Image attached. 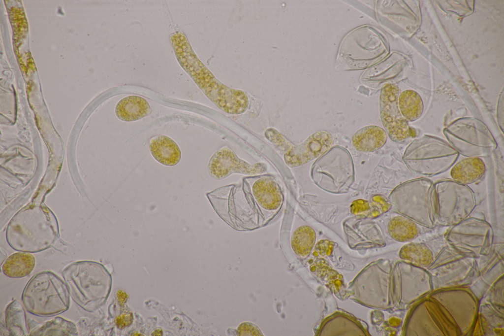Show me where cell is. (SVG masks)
<instances>
[{
    "label": "cell",
    "instance_id": "cell-1",
    "mask_svg": "<svg viewBox=\"0 0 504 336\" xmlns=\"http://www.w3.org/2000/svg\"><path fill=\"white\" fill-rule=\"evenodd\" d=\"M60 235L57 219L48 207L30 205L18 211L6 230L8 244L14 250L36 253L51 247Z\"/></svg>",
    "mask_w": 504,
    "mask_h": 336
},
{
    "label": "cell",
    "instance_id": "cell-2",
    "mask_svg": "<svg viewBox=\"0 0 504 336\" xmlns=\"http://www.w3.org/2000/svg\"><path fill=\"white\" fill-rule=\"evenodd\" d=\"M70 296L85 311L93 313L104 302L110 289L109 273L101 264L80 261L67 266L62 272Z\"/></svg>",
    "mask_w": 504,
    "mask_h": 336
},
{
    "label": "cell",
    "instance_id": "cell-3",
    "mask_svg": "<svg viewBox=\"0 0 504 336\" xmlns=\"http://www.w3.org/2000/svg\"><path fill=\"white\" fill-rule=\"evenodd\" d=\"M21 299L29 313L42 317L56 316L67 311L70 303L65 282L49 270L39 272L29 280Z\"/></svg>",
    "mask_w": 504,
    "mask_h": 336
},
{
    "label": "cell",
    "instance_id": "cell-4",
    "mask_svg": "<svg viewBox=\"0 0 504 336\" xmlns=\"http://www.w3.org/2000/svg\"><path fill=\"white\" fill-rule=\"evenodd\" d=\"M389 201L400 215L417 224L432 227L437 223L434 183L429 179L417 178L399 185Z\"/></svg>",
    "mask_w": 504,
    "mask_h": 336
},
{
    "label": "cell",
    "instance_id": "cell-5",
    "mask_svg": "<svg viewBox=\"0 0 504 336\" xmlns=\"http://www.w3.org/2000/svg\"><path fill=\"white\" fill-rule=\"evenodd\" d=\"M459 154L444 140L425 134L407 146L403 160L413 172L425 176L442 173L451 168Z\"/></svg>",
    "mask_w": 504,
    "mask_h": 336
},
{
    "label": "cell",
    "instance_id": "cell-6",
    "mask_svg": "<svg viewBox=\"0 0 504 336\" xmlns=\"http://www.w3.org/2000/svg\"><path fill=\"white\" fill-rule=\"evenodd\" d=\"M450 145L466 157H484L497 147L492 133L482 121L463 118L451 122L443 130Z\"/></svg>",
    "mask_w": 504,
    "mask_h": 336
},
{
    "label": "cell",
    "instance_id": "cell-7",
    "mask_svg": "<svg viewBox=\"0 0 504 336\" xmlns=\"http://www.w3.org/2000/svg\"><path fill=\"white\" fill-rule=\"evenodd\" d=\"M437 222L454 225L469 217L476 205L473 191L453 179L434 183Z\"/></svg>",
    "mask_w": 504,
    "mask_h": 336
},
{
    "label": "cell",
    "instance_id": "cell-8",
    "mask_svg": "<svg viewBox=\"0 0 504 336\" xmlns=\"http://www.w3.org/2000/svg\"><path fill=\"white\" fill-rule=\"evenodd\" d=\"M264 135L274 147L284 155L285 164L290 168L297 167L318 157L328 150L333 143L332 134L327 131H319L308 136L303 142L294 144L277 130L269 128Z\"/></svg>",
    "mask_w": 504,
    "mask_h": 336
},
{
    "label": "cell",
    "instance_id": "cell-9",
    "mask_svg": "<svg viewBox=\"0 0 504 336\" xmlns=\"http://www.w3.org/2000/svg\"><path fill=\"white\" fill-rule=\"evenodd\" d=\"M351 156L342 146L331 147L316 161L312 175L316 183H332L336 185L350 183L353 177Z\"/></svg>",
    "mask_w": 504,
    "mask_h": 336
},
{
    "label": "cell",
    "instance_id": "cell-10",
    "mask_svg": "<svg viewBox=\"0 0 504 336\" xmlns=\"http://www.w3.org/2000/svg\"><path fill=\"white\" fill-rule=\"evenodd\" d=\"M398 87L388 83L382 88L379 96V114L386 134L392 141L403 143L415 134L398 106Z\"/></svg>",
    "mask_w": 504,
    "mask_h": 336
},
{
    "label": "cell",
    "instance_id": "cell-11",
    "mask_svg": "<svg viewBox=\"0 0 504 336\" xmlns=\"http://www.w3.org/2000/svg\"><path fill=\"white\" fill-rule=\"evenodd\" d=\"M455 225L448 236L454 246L474 253L486 251L491 242V229L485 220L468 217Z\"/></svg>",
    "mask_w": 504,
    "mask_h": 336
},
{
    "label": "cell",
    "instance_id": "cell-12",
    "mask_svg": "<svg viewBox=\"0 0 504 336\" xmlns=\"http://www.w3.org/2000/svg\"><path fill=\"white\" fill-rule=\"evenodd\" d=\"M207 172L215 180L225 179L234 173L255 176L267 171L263 163L250 164L240 158L229 146L225 145L216 151L211 157Z\"/></svg>",
    "mask_w": 504,
    "mask_h": 336
},
{
    "label": "cell",
    "instance_id": "cell-13",
    "mask_svg": "<svg viewBox=\"0 0 504 336\" xmlns=\"http://www.w3.org/2000/svg\"><path fill=\"white\" fill-rule=\"evenodd\" d=\"M249 187L256 203L264 210L274 212L278 210L283 202L280 187L270 176L258 175L252 177Z\"/></svg>",
    "mask_w": 504,
    "mask_h": 336
},
{
    "label": "cell",
    "instance_id": "cell-14",
    "mask_svg": "<svg viewBox=\"0 0 504 336\" xmlns=\"http://www.w3.org/2000/svg\"><path fill=\"white\" fill-rule=\"evenodd\" d=\"M385 130L376 125H368L357 130L351 138L352 144L358 151L375 152L382 148L387 141Z\"/></svg>",
    "mask_w": 504,
    "mask_h": 336
},
{
    "label": "cell",
    "instance_id": "cell-15",
    "mask_svg": "<svg viewBox=\"0 0 504 336\" xmlns=\"http://www.w3.org/2000/svg\"><path fill=\"white\" fill-rule=\"evenodd\" d=\"M486 166L478 157H466L452 167L450 176L453 180L468 185L481 179L485 175Z\"/></svg>",
    "mask_w": 504,
    "mask_h": 336
},
{
    "label": "cell",
    "instance_id": "cell-16",
    "mask_svg": "<svg viewBox=\"0 0 504 336\" xmlns=\"http://www.w3.org/2000/svg\"><path fill=\"white\" fill-rule=\"evenodd\" d=\"M151 154L159 163L166 166H174L180 161L181 152L176 142L165 135H157L149 141Z\"/></svg>",
    "mask_w": 504,
    "mask_h": 336
},
{
    "label": "cell",
    "instance_id": "cell-17",
    "mask_svg": "<svg viewBox=\"0 0 504 336\" xmlns=\"http://www.w3.org/2000/svg\"><path fill=\"white\" fill-rule=\"evenodd\" d=\"M152 109L148 102L138 96H129L121 99L117 104L115 114L121 120L132 122L139 120L151 114Z\"/></svg>",
    "mask_w": 504,
    "mask_h": 336
},
{
    "label": "cell",
    "instance_id": "cell-18",
    "mask_svg": "<svg viewBox=\"0 0 504 336\" xmlns=\"http://www.w3.org/2000/svg\"><path fill=\"white\" fill-rule=\"evenodd\" d=\"M35 266V257L31 253L19 251L10 255L1 266L3 273L11 278H21L30 274Z\"/></svg>",
    "mask_w": 504,
    "mask_h": 336
},
{
    "label": "cell",
    "instance_id": "cell-19",
    "mask_svg": "<svg viewBox=\"0 0 504 336\" xmlns=\"http://www.w3.org/2000/svg\"><path fill=\"white\" fill-rule=\"evenodd\" d=\"M5 321L9 336L30 335L25 311L22 304L16 300L7 305L5 312Z\"/></svg>",
    "mask_w": 504,
    "mask_h": 336
},
{
    "label": "cell",
    "instance_id": "cell-20",
    "mask_svg": "<svg viewBox=\"0 0 504 336\" xmlns=\"http://www.w3.org/2000/svg\"><path fill=\"white\" fill-rule=\"evenodd\" d=\"M387 231L395 240L407 242L416 238L419 233L417 223L401 215L393 217L388 222Z\"/></svg>",
    "mask_w": 504,
    "mask_h": 336
},
{
    "label": "cell",
    "instance_id": "cell-21",
    "mask_svg": "<svg viewBox=\"0 0 504 336\" xmlns=\"http://www.w3.org/2000/svg\"><path fill=\"white\" fill-rule=\"evenodd\" d=\"M316 233L314 229L308 225L297 228L292 233L291 247L296 255L304 258L312 251L316 241Z\"/></svg>",
    "mask_w": 504,
    "mask_h": 336
},
{
    "label": "cell",
    "instance_id": "cell-22",
    "mask_svg": "<svg viewBox=\"0 0 504 336\" xmlns=\"http://www.w3.org/2000/svg\"><path fill=\"white\" fill-rule=\"evenodd\" d=\"M400 258L416 266L427 267L433 261V254L425 244L410 242L402 247L399 252Z\"/></svg>",
    "mask_w": 504,
    "mask_h": 336
},
{
    "label": "cell",
    "instance_id": "cell-23",
    "mask_svg": "<svg viewBox=\"0 0 504 336\" xmlns=\"http://www.w3.org/2000/svg\"><path fill=\"white\" fill-rule=\"evenodd\" d=\"M29 335L75 336L78 335V332L73 322L62 317H57L37 326L30 332Z\"/></svg>",
    "mask_w": 504,
    "mask_h": 336
},
{
    "label": "cell",
    "instance_id": "cell-24",
    "mask_svg": "<svg viewBox=\"0 0 504 336\" xmlns=\"http://www.w3.org/2000/svg\"><path fill=\"white\" fill-rule=\"evenodd\" d=\"M398 106L403 117L410 122L418 119L423 111V102L419 94L412 90L403 91L398 97Z\"/></svg>",
    "mask_w": 504,
    "mask_h": 336
},
{
    "label": "cell",
    "instance_id": "cell-25",
    "mask_svg": "<svg viewBox=\"0 0 504 336\" xmlns=\"http://www.w3.org/2000/svg\"><path fill=\"white\" fill-rule=\"evenodd\" d=\"M237 333L239 336L263 335L259 328L256 325L250 322H244L241 324L237 328Z\"/></svg>",
    "mask_w": 504,
    "mask_h": 336
},
{
    "label": "cell",
    "instance_id": "cell-26",
    "mask_svg": "<svg viewBox=\"0 0 504 336\" xmlns=\"http://www.w3.org/2000/svg\"><path fill=\"white\" fill-rule=\"evenodd\" d=\"M369 209L370 205L369 202L363 200L354 201L350 206L351 212L353 214H357L366 211Z\"/></svg>",
    "mask_w": 504,
    "mask_h": 336
},
{
    "label": "cell",
    "instance_id": "cell-27",
    "mask_svg": "<svg viewBox=\"0 0 504 336\" xmlns=\"http://www.w3.org/2000/svg\"><path fill=\"white\" fill-rule=\"evenodd\" d=\"M131 315L129 314H125L117 317L116 323L119 326L124 327L128 325L131 322Z\"/></svg>",
    "mask_w": 504,
    "mask_h": 336
},
{
    "label": "cell",
    "instance_id": "cell-28",
    "mask_svg": "<svg viewBox=\"0 0 504 336\" xmlns=\"http://www.w3.org/2000/svg\"><path fill=\"white\" fill-rule=\"evenodd\" d=\"M118 297L119 299L120 302L122 303V302H124V301L125 302V299L126 298V295L125 293L119 291L118 293Z\"/></svg>",
    "mask_w": 504,
    "mask_h": 336
}]
</instances>
